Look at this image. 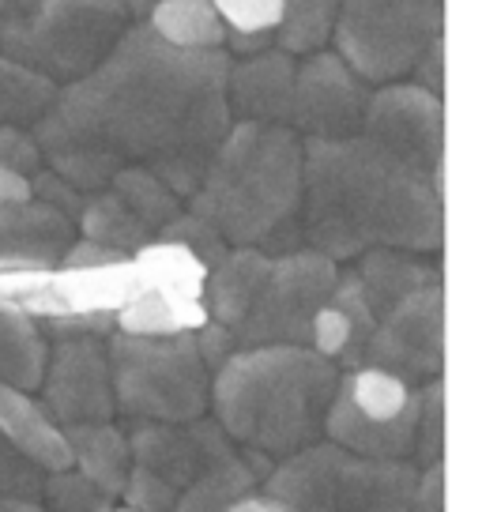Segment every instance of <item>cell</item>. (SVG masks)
<instances>
[{"mask_svg": "<svg viewBox=\"0 0 482 512\" xmlns=\"http://www.w3.org/2000/svg\"><path fill=\"white\" fill-rule=\"evenodd\" d=\"M106 185H110L151 230H159L162 223H170L177 211H181V196H177L159 174H151L144 166H125V170H117Z\"/></svg>", "mask_w": 482, "mask_h": 512, "instance_id": "cell-31", "label": "cell"}, {"mask_svg": "<svg viewBox=\"0 0 482 512\" xmlns=\"http://www.w3.org/2000/svg\"><path fill=\"white\" fill-rule=\"evenodd\" d=\"M155 4H162V0H125V8H129V16H136L140 23H144L147 16H151V8Z\"/></svg>", "mask_w": 482, "mask_h": 512, "instance_id": "cell-45", "label": "cell"}, {"mask_svg": "<svg viewBox=\"0 0 482 512\" xmlns=\"http://www.w3.org/2000/svg\"><path fill=\"white\" fill-rule=\"evenodd\" d=\"M144 23L177 49H223L226 42V23L211 0H162Z\"/></svg>", "mask_w": 482, "mask_h": 512, "instance_id": "cell-27", "label": "cell"}, {"mask_svg": "<svg viewBox=\"0 0 482 512\" xmlns=\"http://www.w3.org/2000/svg\"><path fill=\"white\" fill-rule=\"evenodd\" d=\"M336 362L298 343L238 347L211 373V407L226 437L283 460L324 437Z\"/></svg>", "mask_w": 482, "mask_h": 512, "instance_id": "cell-3", "label": "cell"}, {"mask_svg": "<svg viewBox=\"0 0 482 512\" xmlns=\"http://www.w3.org/2000/svg\"><path fill=\"white\" fill-rule=\"evenodd\" d=\"M31 196V177L16 174L8 166H0V204H12V200H27Z\"/></svg>", "mask_w": 482, "mask_h": 512, "instance_id": "cell-42", "label": "cell"}, {"mask_svg": "<svg viewBox=\"0 0 482 512\" xmlns=\"http://www.w3.org/2000/svg\"><path fill=\"white\" fill-rule=\"evenodd\" d=\"M72 464L80 467L83 479H91L110 497H121L132 471V452L125 430L113 422H83V426H65Z\"/></svg>", "mask_w": 482, "mask_h": 512, "instance_id": "cell-22", "label": "cell"}, {"mask_svg": "<svg viewBox=\"0 0 482 512\" xmlns=\"http://www.w3.org/2000/svg\"><path fill=\"white\" fill-rule=\"evenodd\" d=\"M117 512H132V509H129V505H125V509H117Z\"/></svg>", "mask_w": 482, "mask_h": 512, "instance_id": "cell-47", "label": "cell"}, {"mask_svg": "<svg viewBox=\"0 0 482 512\" xmlns=\"http://www.w3.org/2000/svg\"><path fill=\"white\" fill-rule=\"evenodd\" d=\"M0 512H42L38 501H16V497H0Z\"/></svg>", "mask_w": 482, "mask_h": 512, "instance_id": "cell-44", "label": "cell"}, {"mask_svg": "<svg viewBox=\"0 0 482 512\" xmlns=\"http://www.w3.org/2000/svg\"><path fill=\"white\" fill-rule=\"evenodd\" d=\"M358 132L418 174L430 177L445 166V106L418 83H392L370 95Z\"/></svg>", "mask_w": 482, "mask_h": 512, "instance_id": "cell-11", "label": "cell"}, {"mask_svg": "<svg viewBox=\"0 0 482 512\" xmlns=\"http://www.w3.org/2000/svg\"><path fill=\"white\" fill-rule=\"evenodd\" d=\"M42 467L31 464L23 452L12 445H0V497H16V501H42Z\"/></svg>", "mask_w": 482, "mask_h": 512, "instance_id": "cell-36", "label": "cell"}, {"mask_svg": "<svg viewBox=\"0 0 482 512\" xmlns=\"http://www.w3.org/2000/svg\"><path fill=\"white\" fill-rule=\"evenodd\" d=\"M0 437L42 471L72 467V448H68V437L57 426V418L12 384H0Z\"/></svg>", "mask_w": 482, "mask_h": 512, "instance_id": "cell-19", "label": "cell"}, {"mask_svg": "<svg viewBox=\"0 0 482 512\" xmlns=\"http://www.w3.org/2000/svg\"><path fill=\"white\" fill-rule=\"evenodd\" d=\"M57 87L61 83L0 53V125L34 128L38 117L49 110V102L57 98Z\"/></svg>", "mask_w": 482, "mask_h": 512, "instance_id": "cell-28", "label": "cell"}, {"mask_svg": "<svg viewBox=\"0 0 482 512\" xmlns=\"http://www.w3.org/2000/svg\"><path fill=\"white\" fill-rule=\"evenodd\" d=\"M226 512H287V509H283L272 494H264V490H249V494L234 497Z\"/></svg>", "mask_w": 482, "mask_h": 512, "instance_id": "cell-43", "label": "cell"}, {"mask_svg": "<svg viewBox=\"0 0 482 512\" xmlns=\"http://www.w3.org/2000/svg\"><path fill=\"white\" fill-rule=\"evenodd\" d=\"M418 392L388 369L354 366L336 384L324 415V433L351 456L407 460L415 448Z\"/></svg>", "mask_w": 482, "mask_h": 512, "instance_id": "cell-8", "label": "cell"}, {"mask_svg": "<svg viewBox=\"0 0 482 512\" xmlns=\"http://www.w3.org/2000/svg\"><path fill=\"white\" fill-rule=\"evenodd\" d=\"M125 437H129L132 464L170 482L177 494L204 471L238 456L223 426L204 415L193 422H136Z\"/></svg>", "mask_w": 482, "mask_h": 512, "instance_id": "cell-14", "label": "cell"}, {"mask_svg": "<svg viewBox=\"0 0 482 512\" xmlns=\"http://www.w3.org/2000/svg\"><path fill=\"white\" fill-rule=\"evenodd\" d=\"M46 354V339L34 317H27L19 305L0 302V384L34 392L46 373Z\"/></svg>", "mask_w": 482, "mask_h": 512, "instance_id": "cell-25", "label": "cell"}, {"mask_svg": "<svg viewBox=\"0 0 482 512\" xmlns=\"http://www.w3.org/2000/svg\"><path fill=\"white\" fill-rule=\"evenodd\" d=\"M370 102V87L339 53H309L302 68H294L287 125L306 140H343L358 136L362 113Z\"/></svg>", "mask_w": 482, "mask_h": 512, "instance_id": "cell-12", "label": "cell"}, {"mask_svg": "<svg viewBox=\"0 0 482 512\" xmlns=\"http://www.w3.org/2000/svg\"><path fill=\"white\" fill-rule=\"evenodd\" d=\"M31 196H38V200L53 204L57 211H65L72 223H76L80 204H83V189H76L72 181H65V177L53 174V170H34V174H31Z\"/></svg>", "mask_w": 482, "mask_h": 512, "instance_id": "cell-39", "label": "cell"}, {"mask_svg": "<svg viewBox=\"0 0 482 512\" xmlns=\"http://www.w3.org/2000/svg\"><path fill=\"white\" fill-rule=\"evenodd\" d=\"M306 245L332 260H354L388 245L407 253L441 249V192L430 177L403 166L358 136L302 140V208Z\"/></svg>", "mask_w": 482, "mask_h": 512, "instance_id": "cell-2", "label": "cell"}, {"mask_svg": "<svg viewBox=\"0 0 482 512\" xmlns=\"http://www.w3.org/2000/svg\"><path fill=\"white\" fill-rule=\"evenodd\" d=\"M0 166H8V170L27 177L34 170H42V151H38V144H34V136L27 128L0 125Z\"/></svg>", "mask_w": 482, "mask_h": 512, "instance_id": "cell-38", "label": "cell"}, {"mask_svg": "<svg viewBox=\"0 0 482 512\" xmlns=\"http://www.w3.org/2000/svg\"><path fill=\"white\" fill-rule=\"evenodd\" d=\"M445 34V0H339L332 42L366 83H392Z\"/></svg>", "mask_w": 482, "mask_h": 512, "instance_id": "cell-7", "label": "cell"}, {"mask_svg": "<svg viewBox=\"0 0 482 512\" xmlns=\"http://www.w3.org/2000/svg\"><path fill=\"white\" fill-rule=\"evenodd\" d=\"M42 497L49 501V512H113V497L102 494L80 471L68 475V467L42 482Z\"/></svg>", "mask_w": 482, "mask_h": 512, "instance_id": "cell-34", "label": "cell"}, {"mask_svg": "<svg viewBox=\"0 0 482 512\" xmlns=\"http://www.w3.org/2000/svg\"><path fill=\"white\" fill-rule=\"evenodd\" d=\"M283 16L275 27V38L283 53H317L332 38L339 0H279Z\"/></svg>", "mask_w": 482, "mask_h": 512, "instance_id": "cell-30", "label": "cell"}, {"mask_svg": "<svg viewBox=\"0 0 482 512\" xmlns=\"http://www.w3.org/2000/svg\"><path fill=\"white\" fill-rule=\"evenodd\" d=\"M31 0H0V19L4 16H16V12H23Z\"/></svg>", "mask_w": 482, "mask_h": 512, "instance_id": "cell-46", "label": "cell"}, {"mask_svg": "<svg viewBox=\"0 0 482 512\" xmlns=\"http://www.w3.org/2000/svg\"><path fill=\"white\" fill-rule=\"evenodd\" d=\"M358 283L370 298L373 313L385 317L396 302H403L407 294H415L422 287H434L441 283V272L434 264H426L422 253H407V249H366L362 253V268H358Z\"/></svg>", "mask_w": 482, "mask_h": 512, "instance_id": "cell-21", "label": "cell"}, {"mask_svg": "<svg viewBox=\"0 0 482 512\" xmlns=\"http://www.w3.org/2000/svg\"><path fill=\"white\" fill-rule=\"evenodd\" d=\"M121 497H125V505L132 512H170V505L177 501V490L170 482H162L159 475H151V471L132 464Z\"/></svg>", "mask_w": 482, "mask_h": 512, "instance_id": "cell-37", "label": "cell"}, {"mask_svg": "<svg viewBox=\"0 0 482 512\" xmlns=\"http://www.w3.org/2000/svg\"><path fill=\"white\" fill-rule=\"evenodd\" d=\"M204 298H181L162 290H136L129 302L113 313V328L129 336H181L208 324Z\"/></svg>", "mask_w": 482, "mask_h": 512, "instance_id": "cell-23", "label": "cell"}, {"mask_svg": "<svg viewBox=\"0 0 482 512\" xmlns=\"http://www.w3.org/2000/svg\"><path fill=\"white\" fill-rule=\"evenodd\" d=\"M155 238L174 241L181 249H189L204 268H215L226 256V249H230L226 238L219 234V226L208 223V219L196 215V211H177L170 223H162L159 230H155Z\"/></svg>", "mask_w": 482, "mask_h": 512, "instance_id": "cell-33", "label": "cell"}, {"mask_svg": "<svg viewBox=\"0 0 482 512\" xmlns=\"http://www.w3.org/2000/svg\"><path fill=\"white\" fill-rule=\"evenodd\" d=\"M42 392H46V411L57 418L61 430L83 422H113L117 415L106 347L91 332L57 336L53 354H46Z\"/></svg>", "mask_w": 482, "mask_h": 512, "instance_id": "cell-13", "label": "cell"}, {"mask_svg": "<svg viewBox=\"0 0 482 512\" xmlns=\"http://www.w3.org/2000/svg\"><path fill=\"white\" fill-rule=\"evenodd\" d=\"M362 366L388 369L392 377L415 384H426L441 377L445 366V294L441 283L422 287L396 302L385 317H377Z\"/></svg>", "mask_w": 482, "mask_h": 512, "instance_id": "cell-10", "label": "cell"}, {"mask_svg": "<svg viewBox=\"0 0 482 512\" xmlns=\"http://www.w3.org/2000/svg\"><path fill=\"white\" fill-rule=\"evenodd\" d=\"M211 8L234 34H268L283 16L279 0H211Z\"/></svg>", "mask_w": 482, "mask_h": 512, "instance_id": "cell-35", "label": "cell"}, {"mask_svg": "<svg viewBox=\"0 0 482 512\" xmlns=\"http://www.w3.org/2000/svg\"><path fill=\"white\" fill-rule=\"evenodd\" d=\"M76 230H83L87 241H98V245H110V249H121V253H136L140 245L155 238V230L136 215V211L110 189H91L83 192L80 215H76Z\"/></svg>", "mask_w": 482, "mask_h": 512, "instance_id": "cell-26", "label": "cell"}, {"mask_svg": "<svg viewBox=\"0 0 482 512\" xmlns=\"http://www.w3.org/2000/svg\"><path fill=\"white\" fill-rule=\"evenodd\" d=\"M415 467L437 464L445 460V384L430 381L418 392V411H415Z\"/></svg>", "mask_w": 482, "mask_h": 512, "instance_id": "cell-32", "label": "cell"}, {"mask_svg": "<svg viewBox=\"0 0 482 512\" xmlns=\"http://www.w3.org/2000/svg\"><path fill=\"white\" fill-rule=\"evenodd\" d=\"M0 445H4V437H0Z\"/></svg>", "mask_w": 482, "mask_h": 512, "instance_id": "cell-48", "label": "cell"}, {"mask_svg": "<svg viewBox=\"0 0 482 512\" xmlns=\"http://www.w3.org/2000/svg\"><path fill=\"white\" fill-rule=\"evenodd\" d=\"M339 279V268L332 256L317 249H294V253L272 256V268L260 294L253 298L249 313L230 328L238 347H264V343H309V324L317 317L332 287Z\"/></svg>", "mask_w": 482, "mask_h": 512, "instance_id": "cell-9", "label": "cell"}, {"mask_svg": "<svg viewBox=\"0 0 482 512\" xmlns=\"http://www.w3.org/2000/svg\"><path fill=\"white\" fill-rule=\"evenodd\" d=\"M339 445H306L283 456L264 475V494H272L287 512H339V471H343Z\"/></svg>", "mask_w": 482, "mask_h": 512, "instance_id": "cell-16", "label": "cell"}, {"mask_svg": "<svg viewBox=\"0 0 482 512\" xmlns=\"http://www.w3.org/2000/svg\"><path fill=\"white\" fill-rule=\"evenodd\" d=\"M290 91H294V61L290 53H257L226 72V106L238 121H275L287 125Z\"/></svg>", "mask_w": 482, "mask_h": 512, "instance_id": "cell-17", "label": "cell"}, {"mask_svg": "<svg viewBox=\"0 0 482 512\" xmlns=\"http://www.w3.org/2000/svg\"><path fill=\"white\" fill-rule=\"evenodd\" d=\"M272 268V256L260 253L257 245H238V249H226V256L208 268V283H204V305H208V317L234 328L253 298L260 294L264 279Z\"/></svg>", "mask_w": 482, "mask_h": 512, "instance_id": "cell-20", "label": "cell"}, {"mask_svg": "<svg viewBox=\"0 0 482 512\" xmlns=\"http://www.w3.org/2000/svg\"><path fill=\"white\" fill-rule=\"evenodd\" d=\"M136 268V290H162V294H181V298H204L208 268L196 260L189 249L174 241L151 238L132 253Z\"/></svg>", "mask_w": 482, "mask_h": 512, "instance_id": "cell-24", "label": "cell"}, {"mask_svg": "<svg viewBox=\"0 0 482 512\" xmlns=\"http://www.w3.org/2000/svg\"><path fill=\"white\" fill-rule=\"evenodd\" d=\"M418 467L411 460H370L343 456L339 471V512H407Z\"/></svg>", "mask_w": 482, "mask_h": 512, "instance_id": "cell-18", "label": "cell"}, {"mask_svg": "<svg viewBox=\"0 0 482 512\" xmlns=\"http://www.w3.org/2000/svg\"><path fill=\"white\" fill-rule=\"evenodd\" d=\"M72 241L76 223L46 200L0 204V272H53Z\"/></svg>", "mask_w": 482, "mask_h": 512, "instance_id": "cell-15", "label": "cell"}, {"mask_svg": "<svg viewBox=\"0 0 482 512\" xmlns=\"http://www.w3.org/2000/svg\"><path fill=\"white\" fill-rule=\"evenodd\" d=\"M407 512H445V460L418 467V482Z\"/></svg>", "mask_w": 482, "mask_h": 512, "instance_id": "cell-40", "label": "cell"}, {"mask_svg": "<svg viewBox=\"0 0 482 512\" xmlns=\"http://www.w3.org/2000/svg\"><path fill=\"white\" fill-rule=\"evenodd\" d=\"M113 407L132 422H193L211 407V369L193 332L129 336L106 343Z\"/></svg>", "mask_w": 482, "mask_h": 512, "instance_id": "cell-5", "label": "cell"}, {"mask_svg": "<svg viewBox=\"0 0 482 512\" xmlns=\"http://www.w3.org/2000/svg\"><path fill=\"white\" fill-rule=\"evenodd\" d=\"M257 486H260L257 471L249 467L245 452H241V456H234V460H226V464H219V467H211L200 479L189 482V486L177 494L174 505H170V512H226L234 497L249 494V490H257Z\"/></svg>", "mask_w": 482, "mask_h": 512, "instance_id": "cell-29", "label": "cell"}, {"mask_svg": "<svg viewBox=\"0 0 482 512\" xmlns=\"http://www.w3.org/2000/svg\"><path fill=\"white\" fill-rule=\"evenodd\" d=\"M125 27V0H31L0 19V53L53 83H72L110 53Z\"/></svg>", "mask_w": 482, "mask_h": 512, "instance_id": "cell-6", "label": "cell"}, {"mask_svg": "<svg viewBox=\"0 0 482 512\" xmlns=\"http://www.w3.org/2000/svg\"><path fill=\"white\" fill-rule=\"evenodd\" d=\"M226 72L223 49H177L147 23L125 27L87 76L57 87L34 144L53 174L83 192L102 189L125 166H144L189 196L234 125Z\"/></svg>", "mask_w": 482, "mask_h": 512, "instance_id": "cell-1", "label": "cell"}, {"mask_svg": "<svg viewBox=\"0 0 482 512\" xmlns=\"http://www.w3.org/2000/svg\"><path fill=\"white\" fill-rule=\"evenodd\" d=\"M411 76H415L418 87H426L430 95L441 98V91H445V34H437L434 42L418 53Z\"/></svg>", "mask_w": 482, "mask_h": 512, "instance_id": "cell-41", "label": "cell"}, {"mask_svg": "<svg viewBox=\"0 0 482 512\" xmlns=\"http://www.w3.org/2000/svg\"><path fill=\"white\" fill-rule=\"evenodd\" d=\"M302 208V136L275 121H238L226 128L189 211L219 226L226 245H260L298 223Z\"/></svg>", "mask_w": 482, "mask_h": 512, "instance_id": "cell-4", "label": "cell"}]
</instances>
